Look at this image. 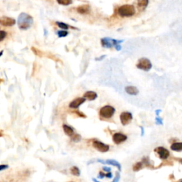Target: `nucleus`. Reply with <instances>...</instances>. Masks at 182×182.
<instances>
[{"mask_svg": "<svg viewBox=\"0 0 182 182\" xmlns=\"http://www.w3.org/2000/svg\"><path fill=\"white\" fill-rule=\"evenodd\" d=\"M33 22V17L26 13H22L17 19V24H18L19 28L22 30L28 29V28L31 27Z\"/></svg>", "mask_w": 182, "mask_h": 182, "instance_id": "nucleus-1", "label": "nucleus"}, {"mask_svg": "<svg viewBox=\"0 0 182 182\" xmlns=\"http://www.w3.org/2000/svg\"><path fill=\"white\" fill-rule=\"evenodd\" d=\"M136 13L135 7L132 4H125L120 6L117 9V14L122 17H131Z\"/></svg>", "mask_w": 182, "mask_h": 182, "instance_id": "nucleus-2", "label": "nucleus"}, {"mask_svg": "<svg viewBox=\"0 0 182 182\" xmlns=\"http://www.w3.org/2000/svg\"><path fill=\"white\" fill-rule=\"evenodd\" d=\"M123 42V40H117L111 39L109 37H105L102 38L101 39V45L103 48H113V47H115L117 45L120 44L121 43Z\"/></svg>", "mask_w": 182, "mask_h": 182, "instance_id": "nucleus-3", "label": "nucleus"}, {"mask_svg": "<svg viewBox=\"0 0 182 182\" xmlns=\"http://www.w3.org/2000/svg\"><path fill=\"white\" fill-rule=\"evenodd\" d=\"M115 113V109L111 105L103 106L99 111L100 116L105 119H110Z\"/></svg>", "mask_w": 182, "mask_h": 182, "instance_id": "nucleus-4", "label": "nucleus"}, {"mask_svg": "<svg viewBox=\"0 0 182 182\" xmlns=\"http://www.w3.org/2000/svg\"><path fill=\"white\" fill-rule=\"evenodd\" d=\"M136 66L137 68L144 71H149L152 67V64L148 58H142L138 60V63H136Z\"/></svg>", "mask_w": 182, "mask_h": 182, "instance_id": "nucleus-5", "label": "nucleus"}, {"mask_svg": "<svg viewBox=\"0 0 182 182\" xmlns=\"http://www.w3.org/2000/svg\"><path fill=\"white\" fill-rule=\"evenodd\" d=\"M92 147H93L96 150L102 153L107 152L110 149L109 145L100 141H98V140H94V141L92 142Z\"/></svg>", "mask_w": 182, "mask_h": 182, "instance_id": "nucleus-6", "label": "nucleus"}, {"mask_svg": "<svg viewBox=\"0 0 182 182\" xmlns=\"http://www.w3.org/2000/svg\"><path fill=\"white\" fill-rule=\"evenodd\" d=\"M154 151L157 154L159 159L162 160H166L169 157L170 152L167 149L164 147H158L154 149Z\"/></svg>", "mask_w": 182, "mask_h": 182, "instance_id": "nucleus-7", "label": "nucleus"}, {"mask_svg": "<svg viewBox=\"0 0 182 182\" xmlns=\"http://www.w3.org/2000/svg\"><path fill=\"white\" fill-rule=\"evenodd\" d=\"M132 118H133L132 114L130 112H123L120 114V116H119L121 124L123 126H126V125L130 124L131 121L132 120Z\"/></svg>", "mask_w": 182, "mask_h": 182, "instance_id": "nucleus-8", "label": "nucleus"}, {"mask_svg": "<svg viewBox=\"0 0 182 182\" xmlns=\"http://www.w3.org/2000/svg\"><path fill=\"white\" fill-rule=\"evenodd\" d=\"M127 139H128V136L120 132H117V133L114 134L113 136V141L115 145H120Z\"/></svg>", "mask_w": 182, "mask_h": 182, "instance_id": "nucleus-9", "label": "nucleus"}, {"mask_svg": "<svg viewBox=\"0 0 182 182\" xmlns=\"http://www.w3.org/2000/svg\"><path fill=\"white\" fill-rule=\"evenodd\" d=\"M16 24L14 19L8 16L0 17V24L3 26H12Z\"/></svg>", "mask_w": 182, "mask_h": 182, "instance_id": "nucleus-10", "label": "nucleus"}, {"mask_svg": "<svg viewBox=\"0 0 182 182\" xmlns=\"http://www.w3.org/2000/svg\"><path fill=\"white\" fill-rule=\"evenodd\" d=\"M85 100L84 98H77L74 99L73 101H71L69 104V107L72 108V109H77L81 106L82 104L84 103L85 102Z\"/></svg>", "mask_w": 182, "mask_h": 182, "instance_id": "nucleus-11", "label": "nucleus"}, {"mask_svg": "<svg viewBox=\"0 0 182 182\" xmlns=\"http://www.w3.org/2000/svg\"><path fill=\"white\" fill-rule=\"evenodd\" d=\"M76 11L81 14H88L90 11V7L88 4L81 5L77 7Z\"/></svg>", "mask_w": 182, "mask_h": 182, "instance_id": "nucleus-12", "label": "nucleus"}, {"mask_svg": "<svg viewBox=\"0 0 182 182\" xmlns=\"http://www.w3.org/2000/svg\"><path fill=\"white\" fill-rule=\"evenodd\" d=\"M83 98H84L85 100H90V101H92V100H95L96 98H98V94H97L95 92H94V91H87V92H85L84 95H83Z\"/></svg>", "mask_w": 182, "mask_h": 182, "instance_id": "nucleus-13", "label": "nucleus"}, {"mask_svg": "<svg viewBox=\"0 0 182 182\" xmlns=\"http://www.w3.org/2000/svg\"><path fill=\"white\" fill-rule=\"evenodd\" d=\"M125 92L127 93L130 95H136L139 93V90L136 88L135 86H132V85H130V86L125 87Z\"/></svg>", "mask_w": 182, "mask_h": 182, "instance_id": "nucleus-14", "label": "nucleus"}, {"mask_svg": "<svg viewBox=\"0 0 182 182\" xmlns=\"http://www.w3.org/2000/svg\"><path fill=\"white\" fill-rule=\"evenodd\" d=\"M63 129L64 133H65L67 136H70V137H71V136L74 134V130L73 129V128H71V127L69 126V125H63Z\"/></svg>", "mask_w": 182, "mask_h": 182, "instance_id": "nucleus-15", "label": "nucleus"}, {"mask_svg": "<svg viewBox=\"0 0 182 182\" xmlns=\"http://www.w3.org/2000/svg\"><path fill=\"white\" fill-rule=\"evenodd\" d=\"M136 4H137L138 9L140 10H144L147 8L148 4H149V0H137Z\"/></svg>", "mask_w": 182, "mask_h": 182, "instance_id": "nucleus-16", "label": "nucleus"}, {"mask_svg": "<svg viewBox=\"0 0 182 182\" xmlns=\"http://www.w3.org/2000/svg\"><path fill=\"white\" fill-rule=\"evenodd\" d=\"M170 148L172 151H182V142H174Z\"/></svg>", "mask_w": 182, "mask_h": 182, "instance_id": "nucleus-17", "label": "nucleus"}, {"mask_svg": "<svg viewBox=\"0 0 182 182\" xmlns=\"http://www.w3.org/2000/svg\"><path fill=\"white\" fill-rule=\"evenodd\" d=\"M105 164H109V165H112V166H115V167H117L118 169V170L120 172L121 171V165L119 163L117 162V161L115 160V159H107V160L105 161Z\"/></svg>", "mask_w": 182, "mask_h": 182, "instance_id": "nucleus-18", "label": "nucleus"}, {"mask_svg": "<svg viewBox=\"0 0 182 182\" xmlns=\"http://www.w3.org/2000/svg\"><path fill=\"white\" fill-rule=\"evenodd\" d=\"M70 172L72 175L75 176H79L81 175V171H80L79 168L76 166H73L70 169Z\"/></svg>", "mask_w": 182, "mask_h": 182, "instance_id": "nucleus-19", "label": "nucleus"}, {"mask_svg": "<svg viewBox=\"0 0 182 182\" xmlns=\"http://www.w3.org/2000/svg\"><path fill=\"white\" fill-rule=\"evenodd\" d=\"M144 167V165L142 164V162H136V164H134L133 165V166H132V170L134 171V172H139V170H141L142 168Z\"/></svg>", "mask_w": 182, "mask_h": 182, "instance_id": "nucleus-20", "label": "nucleus"}, {"mask_svg": "<svg viewBox=\"0 0 182 182\" xmlns=\"http://www.w3.org/2000/svg\"><path fill=\"white\" fill-rule=\"evenodd\" d=\"M142 164H143L144 166H146V167L151 168V166H152V165L151 164V163H150V160H149V157H144V158L142 159Z\"/></svg>", "mask_w": 182, "mask_h": 182, "instance_id": "nucleus-21", "label": "nucleus"}, {"mask_svg": "<svg viewBox=\"0 0 182 182\" xmlns=\"http://www.w3.org/2000/svg\"><path fill=\"white\" fill-rule=\"evenodd\" d=\"M56 24H57V26H58V27L62 28V29H63V30H67L70 28V26L68 25V24H66V23H63V22H57Z\"/></svg>", "mask_w": 182, "mask_h": 182, "instance_id": "nucleus-22", "label": "nucleus"}, {"mask_svg": "<svg viewBox=\"0 0 182 182\" xmlns=\"http://www.w3.org/2000/svg\"><path fill=\"white\" fill-rule=\"evenodd\" d=\"M56 1L59 4L63 6L70 5L73 3V0H56Z\"/></svg>", "mask_w": 182, "mask_h": 182, "instance_id": "nucleus-23", "label": "nucleus"}, {"mask_svg": "<svg viewBox=\"0 0 182 182\" xmlns=\"http://www.w3.org/2000/svg\"><path fill=\"white\" fill-rule=\"evenodd\" d=\"M71 140L74 142H78L81 140V136L78 134H73L71 136Z\"/></svg>", "mask_w": 182, "mask_h": 182, "instance_id": "nucleus-24", "label": "nucleus"}, {"mask_svg": "<svg viewBox=\"0 0 182 182\" xmlns=\"http://www.w3.org/2000/svg\"><path fill=\"white\" fill-rule=\"evenodd\" d=\"M57 35L59 38H63V37H66L68 35V32L66 30H62V31H58L57 32Z\"/></svg>", "mask_w": 182, "mask_h": 182, "instance_id": "nucleus-25", "label": "nucleus"}, {"mask_svg": "<svg viewBox=\"0 0 182 182\" xmlns=\"http://www.w3.org/2000/svg\"><path fill=\"white\" fill-rule=\"evenodd\" d=\"M119 179H120V174H119V172H117L116 176H115V177L114 178L113 181L112 182H118L119 181ZM92 181L94 182H100L99 181H98L96 179H92Z\"/></svg>", "mask_w": 182, "mask_h": 182, "instance_id": "nucleus-26", "label": "nucleus"}, {"mask_svg": "<svg viewBox=\"0 0 182 182\" xmlns=\"http://www.w3.org/2000/svg\"><path fill=\"white\" fill-rule=\"evenodd\" d=\"M31 50L33 51V52L34 53V54L37 55V56L42 57V56H43L42 54H43V53L41 52V51H40V50H39V49H38V48H35V47H32V48H31Z\"/></svg>", "mask_w": 182, "mask_h": 182, "instance_id": "nucleus-27", "label": "nucleus"}, {"mask_svg": "<svg viewBox=\"0 0 182 182\" xmlns=\"http://www.w3.org/2000/svg\"><path fill=\"white\" fill-rule=\"evenodd\" d=\"M7 37V32L3 30H0V42L2 41Z\"/></svg>", "mask_w": 182, "mask_h": 182, "instance_id": "nucleus-28", "label": "nucleus"}, {"mask_svg": "<svg viewBox=\"0 0 182 182\" xmlns=\"http://www.w3.org/2000/svg\"><path fill=\"white\" fill-rule=\"evenodd\" d=\"M155 121H156V124L158 125H163V120L161 117H159V116H157L156 118H155Z\"/></svg>", "mask_w": 182, "mask_h": 182, "instance_id": "nucleus-29", "label": "nucleus"}, {"mask_svg": "<svg viewBox=\"0 0 182 182\" xmlns=\"http://www.w3.org/2000/svg\"><path fill=\"white\" fill-rule=\"evenodd\" d=\"M75 113L77 115H78L79 117H83V118H85V117H86V115H84V113H81V112H80V111H78V110L75 111Z\"/></svg>", "mask_w": 182, "mask_h": 182, "instance_id": "nucleus-30", "label": "nucleus"}, {"mask_svg": "<svg viewBox=\"0 0 182 182\" xmlns=\"http://www.w3.org/2000/svg\"><path fill=\"white\" fill-rule=\"evenodd\" d=\"M8 167L9 166L7 164H0V172L7 169H8Z\"/></svg>", "mask_w": 182, "mask_h": 182, "instance_id": "nucleus-31", "label": "nucleus"}, {"mask_svg": "<svg viewBox=\"0 0 182 182\" xmlns=\"http://www.w3.org/2000/svg\"><path fill=\"white\" fill-rule=\"evenodd\" d=\"M98 177L99 178V179H104V178L105 177V174L104 173V172H100L99 174H98Z\"/></svg>", "mask_w": 182, "mask_h": 182, "instance_id": "nucleus-32", "label": "nucleus"}, {"mask_svg": "<svg viewBox=\"0 0 182 182\" xmlns=\"http://www.w3.org/2000/svg\"><path fill=\"white\" fill-rule=\"evenodd\" d=\"M105 177L107 178V179H111V178H113V174H112L110 172H107V173L105 174Z\"/></svg>", "mask_w": 182, "mask_h": 182, "instance_id": "nucleus-33", "label": "nucleus"}, {"mask_svg": "<svg viewBox=\"0 0 182 182\" xmlns=\"http://www.w3.org/2000/svg\"><path fill=\"white\" fill-rule=\"evenodd\" d=\"M102 169H103L104 171H105V172H110L111 171L110 167H107V166H103V167H102Z\"/></svg>", "mask_w": 182, "mask_h": 182, "instance_id": "nucleus-34", "label": "nucleus"}, {"mask_svg": "<svg viewBox=\"0 0 182 182\" xmlns=\"http://www.w3.org/2000/svg\"><path fill=\"white\" fill-rule=\"evenodd\" d=\"M105 58V55H103V56H102L99 57V58H95V60H103V58Z\"/></svg>", "mask_w": 182, "mask_h": 182, "instance_id": "nucleus-35", "label": "nucleus"}, {"mask_svg": "<svg viewBox=\"0 0 182 182\" xmlns=\"http://www.w3.org/2000/svg\"><path fill=\"white\" fill-rule=\"evenodd\" d=\"M115 49H116L117 51H120L121 48H122V47H121L120 44H119V45H117L115 47Z\"/></svg>", "mask_w": 182, "mask_h": 182, "instance_id": "nucleus-36", "label": "nucleus"}, {"mask_svg": "<svg viewBox=\"0 0 182 182\" xmlns=\"http://www.w3.org/2000/svg\"><path fill=\"white\" fill-rule=\"evenodd\" d=\"M140 128H141V131H142V134H141V136H144V134H145V129H144L142 127H140Z\"/></svg>", "mask_w": 182, "mask_h": 182, "instance_id": "nucleus-37", "label": "nucleus"}, {"mask_svg": "<svg viewBox=\"0 0 182 182\" xmlns=\"http://www.w3.org/2000/svg\"><path fill=\"white\" fill-rule=\"evenodd\" d=\"M161 112H162V110H156V112H155V113H156V115H157V116H159V113H161Z\"/></svg>", "mask_w": 182, "mask_h": 182, "instance_id": "nucleus-38", "label": "nucleus"}, {"mask_svg": "<svg viewBox=\"0 0 182 182\" xmlns=\"http://www.w3.org/2000/svg\"><path fill=\"white\" fill-rule=\"evenodd\" d=\"M3 53H4V51H0V57H1V56H2Z\"/></svg>", "mask_w": 182, "mask_h": 182, "instance_id": "nucleus-39", "label": "nucleus"}, {"mask_svg": "<svg viewBox=\"0 0 182 182\" xmlns=\"http://www.w3.org/2000/svg\"><path fill=\"white\" fill-rule=\"evenodd\" d=\"M179 163H181V164H182V158L179 159Z\"/></svg>", "mask_w": 182, "mask_h": 182, "instance_id": "nucleus-40", "label": "nucleus"}, {"mask_svg": "<svg viewBox=\"0 0 182 182\" xmlns=\"http://www.w3.org/2000/svg\"><path fill=\"white\" fill-rule=\"evenodd\" d=\"M179 182H182V180H181V181H179Z\"/></svg>", "mask_w": 182, "mask_h": 182, "instance_id": "nucleus-41", "label": "nucleus"}]
</instances>
